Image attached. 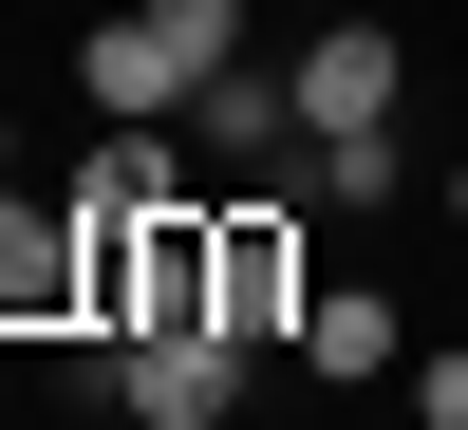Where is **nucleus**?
I'll return each instance as SVG.
<instances>
[{
    "mask_svg": "<svg viewBox=\"0 0 468 430\" xmlns=\"http://www.w3.org/2000/svg\"><path fill=\"white\" fill-rule=\"evenodd\" d=\"M225 57H244V0H132V19H94V37H75V75H94V112H112V131H169V112L207 94Z\"/></svg>",
    "mask_w": 468,
    "mask_h": 430,
    "instance_id": "obj_1",
    "label": "nucleus"
},
{
    "mask_svg": "<svg viewBox=\"0 0 468 430\" xmlns=\"http://www.w3.org/2000/svg\"><path fill=\"white\" fill-rule=\"evenodd\" d=\"M300 187H207V319L244 356H300Z\"/></svg>",
    "mask_w": 468,
    "mask_h": 430,
    "instance_id": "obj_2",
    "label": "nucleus"
},
{
    "mask_svg": "<svg viewBox=\"0 0 468 430\" xmlns=\"http://www.w3.org/2000/svg\"><path fill=\"white\" fill-rule=\"evenodd\" d=\"M19 337H94V225H75V187L57 206L0 187V356Z\"/></svg>",
    "mask_w": 468,
    "mask_h": 430,
    "instance_id": "obj_3",
    "label": "nucleus"
},
{
    "mask_svg": "<svg viewBox=\"0 0 468 430\" xmlns=\"http://www.w3.org/2000/svg\"><path fill=\"white\" fill-rule=\"evenodd\" d=\"M244 337H225V319H187V337H112V356H94V393L112 412H132V430H225V412H244Z\"/></svg>",
    "mask_w": 468,
    "mask_h": 430,
    "instance_id": "obj_4",
    "label": "nucleus"
},
{
    "mask_svg": "<svg viewBox=\"0 0 468 430\" xmlns=\"http://www.w3.org/2000/svg\"><path fill=\"white\" fill-rule=\"evenodd\" d=\"M394 112H412V37L394 19H319L300 37V150L319 131H394Z\"/></svg>",
    "mask_w": 468,
    "mask_h": 430,
    "instance_id": "obj_5",
    "label": "nucleus"
},
{
    "mask_svg": "<svg viewBox=\"0 0 468 430\" xmlns=\"http://www.w3.org/2000/svg\"><path fill=\"white\" fill-rule=\"evenodd\" d=\"M187 150H207V169H300V75H262V57H225L207 94L169 112Z\"/></svg>",
    "mask_w": 468,
    "mask_h": 430,
    "instance_id": "obj_6",
    "label": "nucleus"
},
{
    "mask_svg": "<svg viewBox=\"0 0 468 430\" xmlns=\"http://www.w3.org/2000/svg\"><path fill=\"white\" fill-rule=\"evenodd\" d=\"M300 374H337V393H375V374H412V319L375 281H319L300 299Z\"/></svg>",
    "mask_w": 468,
    "mask_h": 430,
    "instance_id": "obj_7",
    "label": "nucleus"
},
{
    "mask_svg": "<svg viewBox=\"0 0 468 430\" xmlns=\"http://www.w3.org/2000/svg\"><path fill=\"white\" fill-rule=\"evenodd\" d=\"M300 206H412V131H319L300 150Z\"/></svg>",
    "mask_w": 468,
    "mask_h": 430,
    "instance_id": "obj_8",
    "label": "nucleus"
},
{
    "mask_svg": "<svg viewBox=\"0 0 468 430\" xmlns=\"http://www.w3.org/2000/svg\"><path fill=\"white\" fill-rule=\"evenodd\" d=\"M412 430H468V337H450V356H412Z\"/></svg>",
    "mask_w": 468,
    "mask_h": 430,
    "instance_id": "obj_9",
    "label": "nucleus"
},
{
    "mask_svg": "<svg viewBox=\"0 0 468 430\" xmlns=\"http://www.w3.org/2000/svg\"><path fill=\"white\" fill-rule=\"evenodd\" d=\"M0 187H19V112H0Z\"/></svg>",
    "mask_w": 468,
    "mask_h": 430,
    "instance_id": "obj_10",
    "label": "nucleus"
},
{
    "mask_svg": "<svg viewBox=\"0 0 468 430\" xmlns=\"http://www.w3.org/2000/svg\"><path fill=\"white\" fill-rule=\"evenodd\" d=\"M450 206H468V169H450Z\"/></svg>",
    "mask_w": 468,
    "mask_h": 430,
    "instance_id": "obj_11",
    "label": "nucleus"
}]
</instances>
